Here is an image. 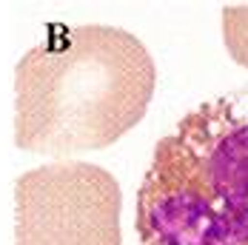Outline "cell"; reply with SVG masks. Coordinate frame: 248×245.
<instances>
[{
	"label": "cell",
	"mask_w": 248,
	"mask_h": 245,
	"mask_svg": "<svg viewBox=\"0 0 248 245\" xmlns=\"http://www.w3.org/2000/svg\"><path fill=\"white\" fill-rule=\"evenodd\" d=\"M120 211V183L103 166H40L15 183V245H123Z\"/></svg>",
	"instance_id": "cell-3"
},
{
	"label": "cell",
	"mask_w": 248,
	"mask_h": 245,
	"mask_svg": "<svg viewBox=\"0 0 248 245\" xmlns=\"http://www.w3.org/2000/svg\"><path fill=\"white\" fill-rule=\"evenodd\" d=\"M223 40L231 60L248 69V3L223 9Z\"/></svg>",
	"instance_id": "cell-4"
},
{
	"label": "cell",
	"mask_w": 248,
	"mask_h": 245,
	"mask_svg": "<svg viewBox=\"0 0 248 245\" xmlns=\"http://www.w3.org/2000/svg\"><path fill=\"white\" fill-rule=\"evenodd\" d=\"M140 245H248V86L157 140L137 191Z\"/></svg>",
	"instance_id": "cell-2"
},
{
	"label": "cell",
	"mask_w": 248,
	"mask_h": 245,
	"mask_svg": "<svg viewBox=\"0 0 248 245\" xmlns=\"http://www.w3.org/2000/svg\"><path fill=\"white\" fill-rule=\"evenodd\" d=\"M157 66L117 26L49 23L15 66V146L72 157L117 143L146 117Z\"/></svg>",
	"instance_id": "cell-1"
}]
</instances>
